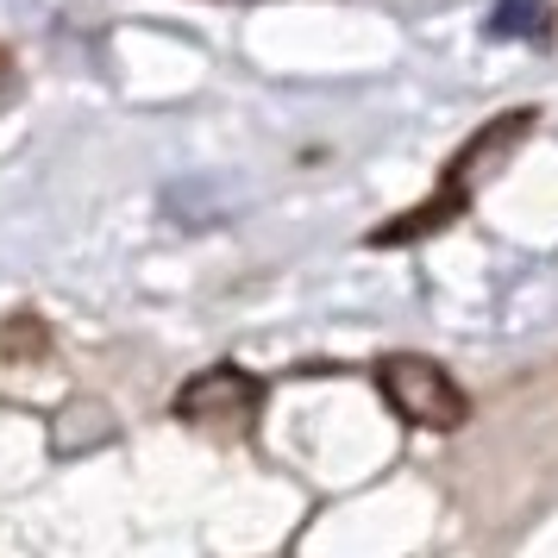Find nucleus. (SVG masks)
Here are the masks:
<instances>
[{
	"mask_svg": "<svg viewBox=\"0 0 558 558\" xmlns=\"http://www.w3.org/2000/svg\"><path fill=\"white\" fill-rule=\"evenodd\" d=\"M371 377H377L383 402L402 414L408 427L421 433H458L471 421V396L458 389V377L427 352H383L371 364Z\"/></svg>",
	"mask_w": 558,
	"mask_h": 558,
	"instance_id": "obj_1",
	"label": "nucleus"
},
{
	"mask_svg": "<svg viewBox=\"0 0 558 558\" xmlns=\"http://www.w3.org/2000/svg\"><path fill=\"white\" fill-rule=\"evenodd\" d=\"M170 414L182 427L220 433V439H252L257 414H264V377L245 364H207L170 396Z\"/></svg>",
	"mask_w": 558,
	"mask_h": 558,
	"instance_id": "obj_2",
	"label": "nucleus"
},
{
	"mask_svg": "<svg viewBox=\"0 0 558 558\" xmlns=\"http://www.w3.org/2000/svg\"><path fill=\"white\" fill-rule=\"evenodd\" d=\"M527 132H533V113H527V107H514V113H502V120H489V126H483L477 138H471V145L452 157V163H446L439 189H446V195H458V202H471V195H477V182L489 177V170H502Z\"/></svg>",
	"mask_w": 558,
	"mask_h": 558,
	"instance_id": "obj_3",
	"label": "nucleus"
},
{
	"mask_svg": "<svg viewBox=\"0 0 558 558\" xmlns=\"http://www.w3.org/2000/svg\"><path fill=\"white\" fill-rule=\"evenodd\" d=\"M546 26H553L546 0H496V13H489L496 38H546Z\"/></svg>",
	"mask_w": 558,
	"mask_h": 558,
	"instance_id": "obj_4",
	"label": "nucleus"
},
{
	"mask_svg": "<svg viewBox=\"0 0 558 558\" xmlns=\"http://www.w3.org/2000/svg\"><path fill=\"white\" fill-rule=\"evenodd\" d=\"M45 352H51V327H45L38 314H13V320H0V357L26 364V357H45Z\"/></svg>",
	"mask_w": 558,
	"mask_h": 558,
	"instance_id": "obj_5",
	"label": "nucleus"
},
{
	"mask_svg": "<svg viewBox=\"0 0 558 558\" xmlns=\"http://www.w3.org/2000/svg\"><path fill=\"white\" fill-rule=\"evenodd\" d=\"M220 7H252V0H220Z\"/></svg>",
	"mask_w": 558,
	"mask_h": 558,
	"instance_id": "obj_6",
	"label": "nucleus"
}]
</instances>
